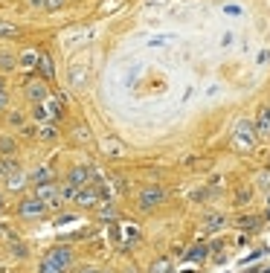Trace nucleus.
<instances>
[{"instance_id": "obj_1", "label": "nucleus", "mask_w": 270, "mask_h": 273, "mask_svg": "<svg viewBox=\"0 0 270 273\" xmlns=\"http://www.w3.org/2000/svg\"><path fill=\"white\" fill-rule=\"evenodd\" d=\"M73 265V250L70 247H52L47 259L41 262V273H64Z\"/></svg>"}, {"instance_id": "obj_2", "label": "nucleus", "mask_w": 270, "mask_h": 273, "mask_svg": "<svg viewBox=\"0 0 270 273\" xmlns=\"http://www.w3.org/2000/svg\"><path fill=\"white\" fill-rule=\"evenodd\" d=\"M256 125L250 120H238L236 122V131H233V142H236L238 148H244V151H250L256 145Z\"/></svg>"}, {"instance_id": "obj_3", "label": "nucleus", "mask_w": 270, "mask_h": 273, "mask_svg": "<svg viewBox=\"0 0 270 273\" xmlns=\"http://www.w3.org/2000/svg\"><path fill=\"white\" fill-rule=\"evenodd\" d=\"M163 201H166V189L163 186H145L142 192H139V209H142V212L160 206Z\"/></svg>"}, {"instance_id": "obj_4", "label": "nucleus", "mask_w": 270, "mask_h": 273, "mask_svg": "<svg viewBox=\"0 0 270 273\" xmlns=\"http://www.w3.org/2000/svg\"><path fill=\"white\" fill-rule=\"evenodd\" d=\"M47 209H50V206L44 204L41 198H35L32 195V198H23V201L17 204V215H20V218H41Z\"/></svg>"}, {"instance_id": "obj_5", "label": "nucleus", "mask_w": 270, "mask_h": 273, "mask_svg": "<svg viewBox=\"0 0 270 273\" xmlns=\"http://www.w3.org/2000/svg\"><path fill=\"white\" fill-rule=\"evenodd\" d=\"M23 93H26V99L32 105H41L50 99V90H47V85L41 82V79H29L26 85H23Z\"/></svg>"}, {"instance_id": "obj_6", "label": "nucleus", "mask_w": 270, "mask_h": 273, "mask_svg": "<svg viewBox=\"0 0 270 273\" xmlns=\"http://www.w3.org/2000/svg\"><path fill=\"white\" fill-rule=\"evenodd\" d=\"M35 198H41L47 206H58L61 204V189L55 183H41V186H35Z\"/></svg>"}, {"instance_id": "obj_7", "label": "nucleus", "mask_w": 270, "mask_h": 273, "mask_svg": "<svg viewBox=\"0 0 270 273\" xmlns=\"http://www.w3.org/2000/svg\"><path fill=\"white\" fill-rule=\"evenodd\" d=\"M90 180H93V171L87 169V166H73V169H70L67 183H73V186H87Z\"/></svg>"}, {"instance_id": "obj_8", "label": "nucleus", "mask_w": 270, "mask_h": 273, "mask_svg": "<svg viewBox=\"0 0 270 273\" xmlns=\"http://www.w3.org/2000/svg\"><path fill=\"white\" fill-rule=\"evenodd\" d=\"M256 134L259 136H270V105L259 108V117H256Z\"/></svg>"}, {"instance_id": "obj_9", "label": "nucleus", "mask_w": 270, "mask_h": 273, "mask_svg": "<svg viewBox=\"0 0 270 273\" xmlns=\"http://www.w3.org/2000/svg\"><path fill=\"white\" fill-rule=\"evenodd\" d=\"M79 206H93L96 201H99V195H96V189L93 186H79V192H76V198H73Z\"/></svg>"}, {"instance_id": "obj_10", "label": "nucleus", "mask_w": 270, "mask_h": 273, "mask_svg": "<svg viewBox=\"0 0 270 273\" xmlns=\"http://www.w3.org/2000/svg\"><path fill=\"white\" fill-rule=\"evenodd\" d=\"M29 180H32V186H41V183H52V180H55V171H52L50 166H38V169L32 171V177H29Z\"/></svg>"}, {"instance_id": "obj_11", "label": "nucleus", "mask_w": 270, "mask_h": 273, "mask_svg": "<svg viewBox=\"0 0 270 273\" xmlns=\"http://www.w3.org/2000/svg\"><path fill=\"white\" fill-rule=\"evenodd\" d=\"M224 224H227L224 212H209V215H206V221H203V233H215V230H224Z\"/></svg>"}, {"instance_id": "obj_12", "label": "nucleus", "mask_w": 270, "mask_h": 273, "mask_svg": "<svg viewBox=\"0 0 270 273\" xmlns=\"http://www.w3.org/2000/svg\"><path fill=\"white\" fill-rule=\"evenodd\" d=\"M38 70H41V76H44V79H52V76H55L52 58L47 55V52H41V55H38Z\"/></svg>"}, {"instance_id": "obj_13", "label": "nucleus", "mask_w": 270, "mask_h": 273, "mask_svg": "<svg viewBox=\"0 0 270 273\" xmlns=\"http://www.w3.org/2000/svg\"><path fill=\"white\" fill-rule=\"evenodd\" d=\"M186 259H189V262H203V259H209V247H206V244H195V247L186 253Z\"/></svg>"}, {"instance_id": "obj_14", "label": "nucleus", "mask_w": 270, "mask_h": 273, "mask_svg": "<svg viewBox=\"0 0 270 273\" xmlns=\"http://www.w3.org/2000/svg\"><path fill=\"white\" fill-rule=\"evenodd\" d=\"M0 171H3L6 177H15V174H20V163H17V160H3V163H0Z\"/></svg>"}, {"instance_id": "obj_15", "label": "nucleus", "mask_w": 270, "mask_h": 273, "mask_svg": "<svg viewBox=\"0 0 270 273\" xmlns=\"http://www.w3.org/2000/svg\"><path fill=\"white\" fill-rule=\"evenodd\" d=\"M38 55H41V52L26 50L23 55H20V64H23V67H38Z\"/></svg>"}, {"instance_id": "obj_16", "label": "nucleus", "mask_w": 270, "mask_h": 273, "mask_svg": "<svg viewBox=\"0 0 270 273\" xmlns=\"http://www.w3.org/2000/svg\"><path fill=\"white\" fill-rule=\"evenodd\" d=\"M151 273H171V259H157L151 265Z\"/></svg>"}, {"instance_id": "obj_17", "label": "nucleus", "mask_w": 270, "mask_h": 273, "mask_svg": "<svg viewBox=\"0 0 270 273\" xmlns=\"http://www.w3.org/2000/svg\"><path fill=\"white\" fill-rule=\"evenodd\" d=\"M259 224H262V218H253V215L238 218V227H241V230H259Z\"/></svg>"}, {"instance_id": "obj_18", "label": "nucleus", "mask_w": 270, "mask_h": 273, "mask_svg": "<svg viewBox=\"0 0 270 273\" xmlns=\"http://www.w3.org/2000/svg\"><path fill=\"white\" fill-rule=\"evenodd\" d=\"M0 38H17V26H12V23H3V20H0Z\"/></svg>"}, {"instance_id": "obj_19", "label": "nucleus", "mask_w": 270, "mask_h": 273, "mask_svg": "<svg viewBox=\"0 0 270 273\" xmlns=\"http://www.w3.org/2000/svg\"><path fill=\"white\" fill-rule=\"evenodd\" d=\"M70 82H73V87H82V85H85V70H82V67H73Z\"/></svg>"}, {"instance_id": "obj_20", "label": "nucleus", "mask_w": 270, "mask_h": 273, "mask_svg": "<svg viewBox=\"0 0 270 273\" xmlns=\"http://www.w3.org/2000/svg\"><path fill=\"white\" fill-rule=\"evenodd\" d=\"M0 151L12 154V151H15V139H12V136H0Z\"/></svg>"}, {"instance_id": "obj_21", "label": "nucleus", "mask_w": 270, "mask_h": 273, "mask_svg": "<svg viewBox=\"0 0 270 273\" xmlns=\"http://www.w3.org/2000/svg\"><path fill=\"white\" fill-rule=\"evenodd\" d=\"M38 136H41V139H47V142H50V139H55V136H58V131H55V128H52V125H44V128H41V131H38Z\"/></svg>"}, {"instance_id": "obj_22", "label": "nucleus", "mask_w": 270, "mask_h": 273, "mask_svg": "<svg viewBox=\"0 0 270 273\" xmlns=\"http://www.w3.org/2000/svg\"><path fill=\"white\" fill-rule=\"evenodd\" d=\"M0 67H15V55H9V52H0Z\"/></svg>"}, {"instance_id": "obj_23", "label": "nucleus", "mask_w": 270, "mask_h": 273, "mask_svg": "<svg viewBox=\"0 0 270 273\" xmlns=\"http://www.w3.org/2000/svg\"><path fill=\"white\" fill-rule=\"evenodd\" d=\"M12 256H17V259H23V256H26V247H23L20 241H12Z\"/></svg>"}, {"instance_id": "obj_24", "label": "nucleus", "mask_w": 270, "mask_h": 273, "mask_svg": "<svg viewBox=\"0 0 270 273\" xmlns=\"http://www.w3.org/2000/svg\"><path fill=\"white\" fill-rule=\"evenodd\" d=\"M64 6V0H44V9L47 12H55V9H61Z\"/></svg>"}, {"instance_id": "obj_25", "label": "nucleus", "mask_w": 270, "mask_h": 273, "mask_svg": "<svg viewBox=\"0 0 270 273\" xmlns=\"http://www.w3.org/2000/svg\"><path fill=\"white\" fill-rule=\"evenodd\" d=\"M73 136H76V139H90V131H87V125H79V128L73 131Z\"/></svg>"}, {"instance_id": "obj_26", "label": "nucleus", "mask_w": 270, "mask_h": 273, "mask_svg": "<svg viewBox=\"0 0 270 273\" xmlns=\"http://www.w3.org/2000/svg\"><path fill=\"white\" fill-rule=\"evenodd\" d=\"M9 122H12L15 128H23V114H12V117H9Z\"/></svg>"}, {"instance_id": "obj_27", "label": "nucleus", "mask_w": 270, "mask_h": 273, "mask_svg": "<svg viewBox=\"0 0 270 273\" xmlns=\"http://www.w3.org/2000/svg\"><path fill=\"white\" fill-rule=\"evenodd\" d=\"M102 218H117V215H114V206H105V209H102Z\"/></svg>"}, {"instance_id": "obj_28", "label": "nucleus", "mask_w": 270, "mask_h": 273, "mask_svg": "<svg viewBox=\"0 0 270 273\" xmlns=\"http://www.w3.org/2000/svg\"><path fill=\"white\" fill-rule=\"evenodd\" d=\"M6 102H9V96H6V90H0V111L6 108Z\"/></svg>"}, {"instance_id": "obj_29", "label": "nucleus", "mask_w": 270, "mask_h": 273, "mask_svg": "<svg viewBox=\"0 0 270 273\" xmlns=\"http://www.w3.org/2000/svg\"><path fill=\"white\" fill-rule=\"evenodd\" d=\"M262 183H270V171H265V174H262Z\"/></svg>"}, {"instance_id": "obj_30", "label": "nucleus", "mask_w": 270, "mask_h": 273, "mask_svg": "<svg viewBox=\"0 0 270 273\" xmlns=\"http://www.w3.org/2000/svg\"><path fill=\"white\" fill-rule=\"evenodd\" d=\"M79 273H99L96 268H85V271H79Z\"/></svg>"}, {"instance_id": "obj_31", "label": "nucleus", "mask_w": 270, "mask_h": 273, "mask_svg": "<svg viewBox=\"0 0 270 273\" xmlns=\"http://www.w3.org/2000/svg\"><path fill=\"white\" fill-rule=\"evenodd\" d=\"M32 6H44V0H32Z\"/></svg>"}, {"instance_id": "obj_32", "label": "nucleus", "mask_w": 270, "mask_h": 273, "mask_svg": "<svg viewBox=\"0 0 270 273\" xmlns=\"http://www.w3.org/2000/svg\"><path fill=\"white\" fill-rule=\"evenodd\" d=\"M268 218H270V198H268Z\"/></svg>"}, {"instance_id": "obj_33", "label": "nucleus", "mask_w": 270, "mask_h": 273, "mask_svg": "<svg viewBox=\"0 0 270 273\" xmlns=\"http://www.w3.org/2000/svg\"><path fill=\"white\" fill-rule=\"evenodd\" d=\"M0 90H3V79H0Z\"/></svg>"}, {"instance_id": "obj_34", "label": "nucleus", "mask_w": 270, "mask_h": 273, "mask_svg": "<svg viewBox=\"0 0 270 273\" xmlns=\"http://www.w3.org/2000/svg\"><path fill=\"white\" fill-rule=\"evenodd\" d=\"M0 206H3V201H0Z\"/></svg>"}]
</instances>
